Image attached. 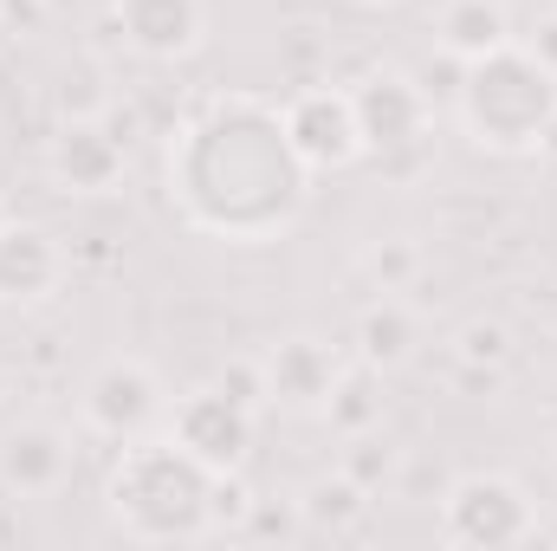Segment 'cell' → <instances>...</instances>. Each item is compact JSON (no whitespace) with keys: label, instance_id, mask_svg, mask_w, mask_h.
<instances>
[{"label":"cell","instance_id":"8fae6325","mask_svg":"<svg viewBox=\"0 0 557 551\" xmlns=\"http://www.w3.org/2000/svg\"><path fill=\"white\" fill-rule=\"evenodd\" d=\"M72 279V254L46 221H7L0 228V305L7 311H39L65 292Z\"/></svg>","mask_w":557,"mask_h":551},{"label":"cell","instance_id":"8992f818","mask_svg":"<svg viewBox=\"0 0 557 551\" xmlns=\"http://www.w3.org/2000/svg\"><path fill=\"white\" fill-rule=\"evenodd\" d=\"M169 409H175V396L156 377V364H143V357H104L85 377V390H78L85 434H98L111 448H131L143 434H162L169 428Z\"/></svg>","mask_w":557,"mask_h":551},{"label":"cell","instance_id":"30bf717a","mask_svg":"<svg viewBox=\"0 0 557 551\" xmlns=\"http://www.w3.org/2000/svg\"><path fill=\"white\" fill-rule=\"evenodd\" d=\"M131 169V143L117 137L104 118H59V131L46 143V175L59 195L72 201H98L124 182Z\"/></svg>","mask_w":557,"mask_h":551},{"label":"cell","instance_id":"9a60e30c","mask_svg":"<svg viewBox=\"0 0 557 551\" xmlns=\"http://www.w3.org/2000/svg\"><path fill=\"white\" fill-rule=\"evenodd\" d=\"M506 39H519L506 0H447V7L434 13V46H441L454 65H467V59H480V52H493V46H506Z\"/></svg>","mask_w":557,"mask_h":551},{"label":"cell","instance_id":"e0dca14e","mask_svg":"<svg viewBox=\"0 0 557 551\" xmlns=\"http://www.w3.org/2000/svg\"><path fill=\"white\" fill-rule=\"evenodd\" d=\"M337 467H344V474H350L370 500H383V493L396 487V474H403V448H396L383 428H363V434H344Z\"/></svg>","mask_w":557,"mask_h":551},{"label":"cell","instance_id":"2e32d148","mask_svg":"<svg viewBox=\"0 0 557 551\" xmlns=\"http://www.w3.org/2000/svg\"><path fill=\"white\" fill-rule=\"evenodd\" d=\"M376 500L344 474V467H331V474H318L305 493H298V513H305V532H357L363 526V513H370Z\"/></svg>","mask_w":557,"mask_h":551},{"label":"cell","instance_id":"5b68a950","mask_svg":"<svg viewBox=\"0 0 557 551\" xmlns=\"http://www.w3.org/2000/svg\"><path fill=\"white\" fill-rule=\"evenodd\" d=\"M441 546L454 551H512L539 539V500L499 474V467H473L460 480H447L441 493V519H434Z\"/></svg>","mask_w":557,"mask_h":551},{"label":"cell","instance_id":"52a82bcc","mask_svg":"<svg viewBox=\"0 0 557 551\" xmlns=\"http://www.w3.org/2000/svg\"><path fill=\"white\" fill-rule=\"evenodd\" d=\"M169 434L214 474H247L253 461V441H260V403L221 390V383H201L188 396H175L169 409Z\"/></svg>","mask_w":557,"mask_h":551},{"label":"cell","instance_id":"7a4b0ae2","mask_svg":"<svg viewBox=\"0 0 557 551\" xmlns=\"http://www.w3.org/2000/svg\"><path fill=\"white\" fill-rule=\"evenodd\" d=\"M214 493H221V474L201 467L162 428V434H143L131 448H117L111 480H104V513L137 546H195V539L221 532L214 526Z\"/></svg>","mask_w":557,"mask_h":551},{"label":"cell","instance_id":"277c9868","mask_svg":"<svg viewBox=\"0 0 557 551\" xmlns=\"http://www.w3.org/2000/svg\"><path fill=\"white\" fill-rule=\"evenodd\" d=\"M357 131H363V162L383 169L389 182H416L434 162V98L396 65H370L350 85Z\"/></svg>","mask_w":557,"mask_h":551},{"label":"cell","instance_id":"603a6c76","mask_svg":"<svg viewBox=\"0 0 557 551\" xmlns=\"http://www.w3.org/2000/svg\"><path fill=\"white\" fill-rule=\"evenodd\" d=\"M7 221H13V208H7V201H0V228H7Z\"/></svg>","mask_w":557,"mask_h":551},{"label":"cell","instance_id":"5bb4252c","mask_svg":"<svg viewBox=\"0 0 557 551\" xmlns=\"http://www.w3.org/2000/svg\"><path fill=\"white\" fill-rule=\"evenodd\" d=\"M416 351H421V311L403 292H376V298L357 311V325H350V357L383 377V370L416 364Z\"/></svg>","mask_w":557,"mask_h":551},{"label":"cell","instance_id":"ffe728a7","mask_svg":"<svg viewBox=\"0 0 557 551\" xmlns=\"http://www.w3.org/2000/svg\"><path fill=\"white\" fill-rule=\"evenodd\" d=\"M512 357V331L499 325V318H473V325H460V364H473V370H499Z\"/></svg>","mask_w":557,"mask_h":551},{"label":"cell","instance_id":"ac0fdd59","mask_svg":"<svg viewBox=\"0 0 557 551\" xmlns=\"http://www.w3.org/2000/svg\"><path fill=\"white\" fill-rule=\"evenodd\" d=\"M370 383H376V370L350 364V377H344V383H337V396L324 403V421H331L337 434H363V428H383V403L370 396Z\"/></svg>","mask_w":557,"mask_h":551},{"label":"cell","instance_id":"7c38bea8","mask_svg":"<svg viewBox=\"0 0 557 551\" xmlns=\"http://www.w3.org/2000/svg\"><path fill=\"white\" fill-rule=\"evenodd\" d=\"M78 467V441L59 421H13L0 434V493L7 500H52Z\"/></svg>","mask_w":557,"mask_h":551},{"label":"cell","instance_id":"3957f363","mask_svg":"<svg viewBox=\"0 0 557 551\" xmlns=\"http://www.w3.org/2000/svg\"><path fill=\"white\" fill-rule=\"evenodd\" d=\"M454 124L486 156H545L557 131V72L525 39L467 59L454 72Z\"/></svg>","mask_w":557,"mask_h":551},{"label":"cell","instance_id":"44dd1931","mask_svg":"<svg viewBox=\"0 0 557 551\" xmlns=\"http://www.w3.org/2000/svg\"><path fill=\"white\" fill-rule=\"evenodd\" d=\"M525 46H532V52H539V59L557 72V13H545V20L532 26V39H525Z\"/></svg>","mask_w":557,"mask_h":551},{"label":"cell","instance_id":"4fadbf2b","mask_svg":"<svg viewBox=\"0 0 557 551\" xmlns=\"http://www.w3.org/2000/svg\"><path fill=\"white\" fill-rule=\"evenodd\" d=\"M117 39L149 65H182L208 39V0H111Z\"/></svg>","mask_w":557,"mask_h":551},{"label":"cell","instance_id":"d6986e66","mask_svg":"<svg viewBox=\"0 0 557 551\" xmlns=\"http://www.w3.org/2000/svg\"><path fill=\"white\" fill-rule=\"evenodd\" d=\"M363 273L376 279L383 292H409V279L421 273V247L403 241V234H396V241H376V247L363 254Z\"/></svg>","mask_w":557,"mask_h":551},{"label":"cell","instance_id":"6da1fadb","mask_svg":"<svg viewBox=\"0 0 557 551\" xmlns=\"http://www.w3.org/2000/svg\"><path fill=\"white\" fill-rule=\"evenodd\" d=\"M169 208L221 247H273L311 208V169L285 137V111L260 91H214L162 149Z\"/></svg>","mask_w":557,"mask_h":551},{"label":"cell","instance_id":"ba28073f","mask_svg":"<svg viewBox=\"0 0 557 551\" xmlns=\"http://www.w3.org/2000/svg\"><path fill=\"white\" fill-rule=\"evenodd\" d=\"M350 377V357L318 338V331H285L260 351V383H267V409L278 415H324L337 396V383Z\"/></svg>","mask_w":557,"mask_h":551},{"label":"cell","instance_id":"7402d4cb","mask_svg":"<svg viewBox=\"0 0 557 551\" xmlns=\"http://www.w3.org/2000/svg\"><path fill=\"white\" fill-rule=\"evenodd\" d=\"M350 7H396V0H350Z\"/></svg>","mask_w":557,"mask_h":551},{"label":"cell","instance_id":"9c48e42d","mask_svg":"<svg viewBox=\"0 0 557 551\" xmlns=\"http://www.w3.org/2000/svg\"><path fill=\"white\" fill-rule=\"evenodd\" d=\"M278 111H285V137L305 156L311 175H344V169L363 162V131H357L350 85H305Z\"/></svg>","mask_w":557,"mask_h":551},{"label":"cell","instance_id":"cb8c5ba5","mask_svg":"<svg viewBox=\"0 0 557 551\" xmlns=\"http://www.w3.org/2000/svg\"><path fill=\"white\" fill-rule=\"evenodd\" d=\"M552 474H557V441H552Z\"/></svg>","mask_w":557,"mask_h":551}]
</instances>
